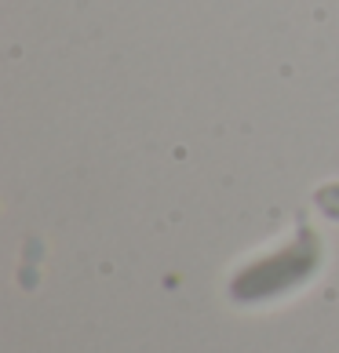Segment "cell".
I'll return each mask as SVG.
<instances>
[{"mask_svg": "<svg viewBox=\"0 0 339 353\" xmlns=\"http://www.w3.org/2000/svg\"><path fill=\"white\" fill-rule=\"evenodd\" d=\"M325 263V244L307 222H299V230L292 233L281 248H273L267 255L249 259L226 284L230 303L238 306H263L278 303L284 295H296L299 288H307L321 273Z\"/></svg>", "mask_w": 339, "mask_h": 353, "instance_id": "obj_1", "label": "cell"}, {"mask_svg": "<svg viewBox=\"0 0 339 353\" xmlns=\"http://www.w3.org/2000/svg\"><path fill=\"white\" fill-rule=\"evenodd\" d=\"M314 208H318L325 219L339 222V182H329V186L314 190Z\"/></svg>", "mask_w": 339, "mask_h": 353, "instance_id": "obj_2", "label": "cell"}]
</instances>
